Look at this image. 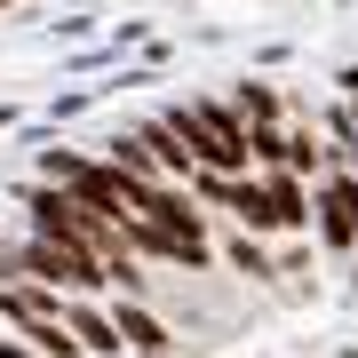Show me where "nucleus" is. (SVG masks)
Segmentation results:
<instances>
[{"label":"nucleus","instance_id":"2","mask_svg":"<svg viewBox=\"0 0 358 358\" xmlns=\"http://www.w3.org/2000/svg\"><path fill=\"white\" fill-rule=\"evenodd\" d=\"M8 310H16V294H8V287H0V319H8Z\"/></svg>","mask_w":358,"mask_h":358},{"label":"nucleus","instance_id":"1","mask_svg":"<svg viewBox=\"0 0 358 358\" xmlns=\"http://www.w3.org/2000/svg\"><path fill=\"white\" fill-rule=\"evenodd\" d=\"M0 358H40V350L32 343H0Z\"/></svg>","mask_w":358,"mask_h":358}]
</instances>
